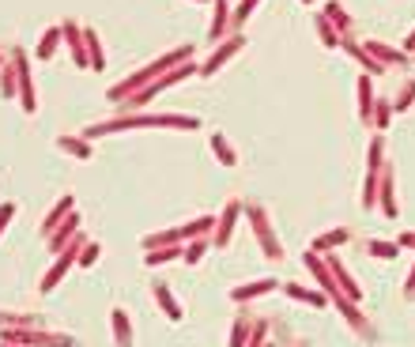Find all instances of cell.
<instances>
[{"label":"cell","mask_w":415,"mask_h":347,"mask_svg":"<svg viewBox=\"0 0 415 347\" xmlns=\"http://www.w3.org/2000/svg\"><path fill=\"white\" fill-rule=\"evenodd\" d=\"M287 295H291V298H302V302H310V306H325V295H313V291H302L299 284H287Z\"/></svg>","instance_id":"28"},{"label":"cell","mask_w":415,"mask_h":347,"mask_svg":"<svg viewBox=\"0 0 415 347\" xmlns=\"http://www.w3.org/2000/svg\"><path fill=\"white\" fill-rule=\"evenodd\" d=\"M189 57H193V46H181V49H170V53H162V57H159L155 64H148V68H136V72L128 75L125 83L110 87V91H106V99H110V102H128L136 91H144V87H148L151 80H159V75H167L170 68H178V64H185Z\"/></svg>","instance_id":"1"},{"label":"cell","mask_w":415,"mask_h":347,"mask_svg":"<svg viewBox=\"0 0 415 347\" xmlns=\"http://www.w3.org/2000/svg\"><path fill=\"white\" fill-rule=\"evenodd\" d=\"M329 264H332V272H336V279H340V287L347 291V298H359V287H355V279H351V276H347V272H344V268H340V260H336V257H329Z\"/></svg>","instance_id":"26"},{"label":"cell","mask_w":415,"mask_h":347,"mask_svg":"<svg viewBox=\"0 0 415 347\" xmlns=\"http://www.w3.org/2000/svg\"><path fill=\"white\" fill-rule=\"evenodd\" d=\"M196 128L200 121L196 117H185V114H128V117H114V121H102L95 128H87L83 136H106V133H125V128Z\"/></svg>","instance_id":"2"},{"label":"cell","mask_w":415,"mask_h":347,"mask_svg":"<svg viewBox=\"0 0 415 347\" xmlns=\"http://www.w3.org/2000/svg\"><path fill=\"white\" fill-rule=\"evenodd\" d=\"M12 68H16V87H19V106H23L27 114H35L38 102H35V80H30V61L19 46L12 49Z\"/></svg>","instance_id":"4"},{"label":"cell","mask_w":415,"mask_h":347,"mask_svg":"<svg viewBox=\"0 0 415 347\" xmlns=\"http://www.w3.org/2000/svg\"><path fill=\"white\" fill-rule=\"evenodd\" d=\"M68 264H72V249H64L61 260H57V264H53L49 272H46V279H42V291H53V287H57L61 279H64V272H68Z\"/></svg>","instance_id":"10"},{"label":"cell","mask_w":415,"mask_h":347,"mask_svg":"<svg viewBox=\"0 0 415 347\" xmlns=\"http://www.w3.org/2000/svg\"><path fill=\"white\" fill-rule=\"evenodd\" d=\"M374 106H378V114H374V117H370V125L385 128V125H389V117H392V110H389V102H385V99H381V102H374Z\"/></svg>","instance_id":"29"},{"label":"cell","mask_w":415,"mask_h":347,"mask_svg":"<svg viewBox=\"0 0 415 347\" xmlns=\"http://www.w3.org/2000/svg\"><path fill=\"white\" fill-rule=\"evenodd\" d=\"M68 212H72V197H61V204H57V208L49 212V219H46V226H42V231H46V234H53V231H57V226H61V219H64V215H68Z\"/></svg>","instance_id":"25"},{"label":"cell","mask_w":415,"mask_h":347,"mask_svg":"<svg viewBox=\"0 0 415 347\" xmlns=\"http://www.w3.org/2000/svg\"><path fill=\"white\" fill-rule=\"evenodd\" d=\"M272 287H279L276 279H257V284H249V287H234L231 291V298L234 302H246V298H257V295H268Z\"/></svg>","instance_id":"12"},{"label":"cell","mask_w":415,"mask_h":347,"mask_svg":"<svg viewBox=\"0 0 415 347\" xmlns=\"http://www.w3.org/2000/svg\"><path fill=\"white\" fill-rule=\"evenodd\" d=\"M370 253H374V257H397V245H389V242H370Z\"/></svg>","instance_id":"34"},{"label":"cell","mask_w":415,"mask_h":347,"mask_svg":"<svg viewBox=\"0 0 415 347\" xmlns=\"http://www.w3.org/2000/svg\"><path fill=\"white\" fill-rule=\"evenodd\" d=\"M238 212H242V204H238V200H231V204H227L223 219L215 223V226H219V231H215V245H227V242H231V231H234V219H238Z\"/></svg>","instance_id":"9"},{"label":"cell","mask_w":415,"mask_h":347,"mask_svg":"<svg viewBox=\"0 0 415 347\" xmlns=\"http://www.w3.org/2000/svg\"><path fill=\"white\" fill-rule=\"evenodd\" d=\"M57 147H61V151H68V155H76V159H91V144H87V140L57 136Z\"/></svg>","instance_id":"18"},{"label":"cell","mask_w":415,"mask_h":347,"mask_svg":"<svg viewBox=\"0 0 415 347\" xmlns=\"http://www.w3.org/2000/svg\"><path fill=\"white\" fill-rule=\"evenodd\" d=\"M204 249H207V242H204V238H196V242H193L189 249H185V260H189V264H196V260H200V253H204Z\"/></svg>","instance_id":"33"},{"label":"cell","mask_w":415,"mask_h":347,"mask_svg":"<svg viewBox=\"0 0 415 347\" xmlns=\"http://www.w3.org/2000/svg\"><path fill=\"white\" fill-rule=\"evenodd\" d=\"M0 68H4V53H0Z\"/></svg>","instance_id":"39"},{"label":"cell","mask_w":415,"mask_h":347,"mask_svg":"<svg viewBox=\"0 0 415 347\" xmlns=\"http://www.w3.org/2000/svg\"><path fill=\"white\" fill-rule=\"evenodd\" d=\"M0 347H16V343H0Z\"/></svg>","instance_id":"40"},{"label":"cell","mask_w":415,"mask_h":347,"mask_svg":"<svg viewBox=\"0 0 415 347\" xmlns=\"http://www.w3.org/2000/svg\"><path fill=\"white\" fill-rule=\"evenodd\" d=\"M207 140H212V151H215V155H219V162H223V166H234V162H238V155L231 151V144H227V136H223V133H212Z\"/></svg>","instance_id":"20"},{"label":"cell","mask_w":415,"mask_h":347,"mask_svg":"<svg viewBox=\"0 0 415 347\" xmlns=\"http://www.w3.org/2000/svg\"><path fill=\"white\" fill-rule=\"evenodd\" d=\"M411 95H415V80H408V83H404V91L397 95V102H392V106H397V110H408Z\"/></svg>","instance_id":"31"},{"label":"cell","mask_w":415,"mask_h":347,"mask_svg":"<svg viewBox=\"0 0 415 347\" xmlns=\"http://www.w3.org/2000/svg\"><path fill=\"white\" fill-rule=\"evenodd\" d=\"M313 27H318V38H321L329 49L340 46V35H336V27L329 23V19H325V12H321V16H313Z\"/></svg>","instance_id":"19"},{"label":"cell","mask_w":415,"mask_h":347,"mask_svg":"<svg viewBox=\"0 0 415 347\" xmlns=\"http://www.w3.org/2000/svg\"><path fill=\"white\" fill-rule=\"evenodd\" d=\"M363 49L370 53V57H381L385 64H404V61H408V57H404V53H397V49H385V46H381V42H366Z\"/></svg>","instance_id":"21"},{"label":"cell","mask_w":415,"mask_h":347,"mask_svg":"<svg viewBox=\"0 0 415 347\" xmlns=\"http://www.w3.org/2000/svg\"><path fill=\"white\" fill-rule=\"evenodd\" d=\"M61 42H64L61 27H46V35H42V42H38V57H42V61H49L53 53H57Z\"/></svg>","instance_id":"14"},{"label":"cell","mask_w":415,"mask_h":347,"mask_svg":"<svg viewBox=\"0 0 415 347\" xmlns=\"http://www.w3.org/2000/svg\"><path fill=\"white\" fill-rule=\"evenodd\" d=\"M61 35H64V42H68V49H72L76 68H91V64H87V46H83V27L68 19V23H61Z\"/></svg>","instance_id":"6"},{"label":"cell","mask_w":415,"mask_h":347,"mask_svg":"<svg viewBox=\"0 0 415 347\" xmlns=\"http://www.w3.org/2000/svg\"><path fill=\"white\" fill-rule=\"evenodd\" d=\"M83 46H87V64H91L95 72H102L106 68V53H102V46H98V30L95 27L83 30Z\"/></svg>","instance_id":"8"},{"label":"cell","mask_w":415,"mask_h":347,"mask_svg":"<svg viewBox=\"0 0 415 347\" xmlns=\"http://www.w3.org/2000/svg\"><path fill=\"white\" fill-rule=\"evenodd\" d=\"M242 46H246V38H242V35H231V38H223V42H219V49H215V53H212V57H207V61H204V68H200V75H215V72H219V68H223V64H227V61H231V57H234V53H238V49H242Z\"/></svg>","instance_id":"5"},{"label":"cell","mask_w":415,"mask_h":347,"mask_svg":"<svg viewBox=\"0 0 415 347\" xmlns=\"http://www.w3.org/2000/svg\"><path fill=\"white\" fill-rule=\"evenodd\" d=\"M404 49H408V53L415 49V30H411V35H408V42H404Z\"/></svg>","instance_id":"37"},{"label":"cell","mask_w":415,"mask_h":347,"mask_svg":"<svg viewBox=\"0 0 415 347\" xmlns=\"http://www.w3.org/2000/svg\"><path fill=\"white\" fill-rule=\"evenodd\" d=\"M381 208H385V215H397V200H392V170H381Z\"/></svg>","instance_id":"24"},{"label":"cell","mask_w":415,"mask_h":347,"mask_svg":"<svg viewBox=\"0 0 415 347\" xmlns=\"http://www.w3.org/2000/svg\"><path fill=\"white\" fill-rule=\"evenodd\" d=\"M95 260H98V242H91V245H87V249H83L80 264H95Z\"/></svg>","instance_id":"36"},{"label":"cell","mask_w":415,"mask_h":347,"mask_svg":"<svg viewBox=\"0 0 415 347\" xmlns=\"http://www.w3.org/2000/svg\"><path fill=\"white\" fill-rule=\"evenodd\" d=\"M347 238V231H332V234H321L318 242H313V249H329V245H340Z\"/></svg>","instance_id":"30"},{"label":"cell","mask_w":415,"mask_h":347,"mask_svg":"<svg viewBox=\"0 0 415 347\" xmlns=\"http://www.w3.org/2000/svg\"><path fill=\"white\" fill-rule=\"evenodd\" d=\"M325 19L336 27V35H347V30H351V19H347V12L336 4V0H329V4H325Z\"/></svg>","instance_id":"16"},{"label":"cell","mask_w":415,"mask_h":347,"mask_svg":"<svg viewBox=\"0 0 415 347\" xmlns=\"http://www.w3.org/2000/svg\"><path fill=\"white\" fill-rule=\"evenodd\" d=\"M400 242H404V245H415V234H404Z\"/></svg>","instance_id":"38"},{"label":"cell","mask_w":415,"mask_h":347,"mask_svg":"<svg viewBox=\"0 0 415 347\" xmlns=\"http://www.w3.org/2000/svg\"><path fill=\"white\" fill-rule=\"evenodd\" d=\"M302 4H310V0H302Z\"/></svg>","instance_id":"42"},{"label":"cell","mask_w":415,"mask_h":347,"mask_svg":"<svg viewBox=\"0 0 415 347\" xmlns=\"http://www.w3.org/2000/svg\"><path fill=\"white\" fill-rule=\"evenodd\" d=\"M227 27H231V12H227V0H215V16L212 27H207V38H223Z\"/></svg>","instance_id":"13"},{"label":"cell","mask_w":415,"mask_h":347,"mask_svg":"<svg viewBox=\"0 0 415 347\" xmlns=\"http://www.w3.org/2000/svg\"><path fill=\"white\" fill-rule=\"evenodd\" d=\"M76 226H80V219H76V215H68V219H64L57 231L49 234V249H53V253H57V249H64V242H68V238L76 234Z\"/></svg>","instance_id":"15"},{"label":"cell","mask_w":415,"mask_h":347,"mask_svg":"<svg viewBox=\"0 0 415 347\" xmlns=\"http://www.w3.org/2000/svg\"><path fill=\"white\" fill-rule=\"evenodd\" d=\"M249 215H253V231H257V238H260V245H265V253H268L272 260H283V249H279V242H276V234H272V226L265 223V212H260V208H249Z\"/></svg>","instance_id":"7"},{"label":"cell","mask_w":415,"mask_h":347,"mask_svg":"<svg viewBox=\"0 0 415 347\" xmlns=\"http://www.w3.org/2000/svg\"><path fill=\"white\" fill-rule=\"evenodd\" d=\"M12 215H16V204H0V234H4V226L12 223Z\"/></svg>","instance_id":"35"},{"label":"cell","mask_w":415,"mask_h":347,"mask_svg":"<svg viewBox=\"0 0 415 347\" xmlns=\"http://www.w3.org/2000/svg\"><path fill=\"white\" fill-rule=\"evenodd\" d=\"M155 298H159V306L167 310V317H170V321H181V306L174 302V295L167 291V284H159V287H155Z\"/></svg>","instance_id":"22"},{"label":"cell","mask_w":415,"mask_h":347,"mask_svg":"<svg viewBox=\"0 0 415 347\" xmlns=\"http://www.w3.org/2000/svg\"><path fill=\"white\" fill-rule=\"evenodd\" d=\"M0 95L4 99H19V87H16V68H12V61L0 68Z\"/></svg>","instance_id":"23"},{"label":"cell","mask_w":415,"mask_h":347,"mask_svg":"<svg viewBox=\"0 0 415 347\" xmlns=\"http://www.w3.org/2000/svg\"><path fill=\"white\" fill-rule=\"evenodd\" d=\"M196 4H207V0H196Z\"/></svg>","instance_id":"41"},{"label":"cell","mask_w":415,"mask_h":347,"mask_svg":"<svg viewBox=\"0 0 415 347\" xmlns=\"http://www.w3.org/2000/svg\"><path fill=\"white\" fill-rule=\"evenodd\" d=\"M246 336H249V324H246V321H238V324H234V332H231V347H246Z\"/></svg>","instance_id":"32"},{"label":"cell","mask_w":415,"mask_h":347,"mask_svg":"<svg viewBox=\"0 0 415 347\" xmlns=\"http://www.w3.org/2000/svg\"><path fill=\"white\" fill-rule=\"evenodd\" d=\"M196 68H193V64L189 61H185V64H178V68H170L167 75H159V80H151L148 87H144V91H136L133 95V99H128L125 102V110H140V106H148L151 99H155V95H162V91H167V87H174V83H181V80H189V75H193Z\"/></svg>","instance_id":"3"},{"label":"cell","mask_w":415,"mask_h":347,"mask_svg":"<svg viewBox=\"0 0 415 347\" xmlns=\"http://www.w3.org/2000/svg\"><path fill=\"white\" fill-rule=\"evenodd\" d=\"M170 257H181V245H167V249H148V264H162V260H170Z\"/></svg>","instance_id":"27"},{"label":"cell","mask_w":415,"mask_h":347,"mask_svg":"<svg viewBox=\"0 0 415 347\" xmlns=\"http://www.w3.org/2000/svg\"><path fill=\"white\" fill-rule=\"evenodd\" d=\"M359 117H363V121L374 117V91H370V75H359Z\"/></svg>","instance_id":"11"},{"label":"cell","mask_w":415,"mask_h":347,"mask_svg":"<svg viewBox=\"0 0 415 347\" xmlns=\"http://www.w3.org/2000/svg\"><path fill=\"white\" fill-rule=\"evenodd\" d=\"M114 336H117V347H133V329H128L125 310H114Z\"/></svg>","instance_id":"17"}]
</instances>
